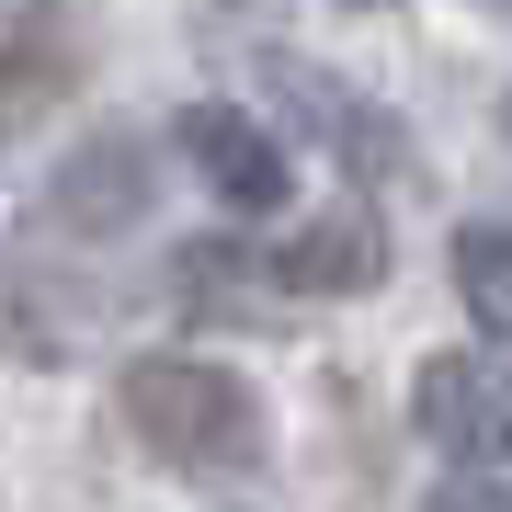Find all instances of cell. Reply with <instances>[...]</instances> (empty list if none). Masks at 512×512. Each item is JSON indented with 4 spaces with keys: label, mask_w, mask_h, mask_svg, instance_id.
I'll return each instance as SVG.
<instances>
[{
    "label": "cell",
    "mask_w": 512,
    "mask_h": 512,
    "mask_svg": "<svg viewBox=\"0 0 512 512\" xmlns=\"http://www.w3.org/2000/svg\"><path fill=\"white\" fill-rule=\"evenodd\" d=\"M126 433L171 467H251L262 456V399L205 353H137L126 365Z\"/></svg>",
    "instance_id": "cell-1"
},
{
    "label": "cell",
    "mask_w": 512,
    "mask_h": 512,
    "mask_svg": "<svg viewBox=\"0 0 512 512\" xmlns=\"http://www.w3.org/2000/svg\"><path fill=\"white\" fill-rule=\"evenodd\" d=\"M410 421L444 456H467V478H490L512 456V365H490V353H433L421 387H410Z\"/></svg>",
    "instance_id": "cell-2"
},
{
    "label": "cell",
    "mask_w": 512,
    "mask_h": 512,
    "mask_svg": "<svg viewBox=\"0 0 512 512\" xmlns=\"http://www.w3.org/2000/svg\"><path fill=\"white\" fill-rule=\"evenodd\" d=\"M183 160H194V183L217 194V205H239V217H274L285 183H296L285 137L251 126L239 103H194V114H183Z\"/></svg>",
    "instance_id": "cell-3"
},
{
    "label": "cell",
    "mask_w": 512,
    "mask_h": 512,
    "mask_svg": "<svg viewBox=\"0 0 512 512\" xmlns=\"http://www.w3.org/2000/svg\"><path fill=\"white\" fill-rule=\"evenodd\" d=\"M148 194H160V160H148V137H126V126L80 137L69 160H57V217L92 228V239L137 228V217H148Z\"/></svg>",
    "instance_id": "cell-4"
},
{
    "label": "cell",
    "mask_w": 512,
    "mask_h": 512,
    "mask_svg": "<svg viewBox=\"0 0 512 512\" xmlns=\"http://www.w3.org/2000/svg\"><path fill=\"white\" fill-rule=\"evenodd\" d=\"M387 274V239H376V217H308L274 251V285L285 296H353V285H376Z\"/></svg>",
    "instance_id": "cell-5"
},
{
    "label": "cell",
    "mask_w": 512,
    "mask_h": 512,
    "mask_svg": "<svg viewBox=\"0 0 512 512\" xmlns=\"http://www.w3.org/2000/svg\"><path fill=\"white\" fill-rule=\"evenodd\" d=\"M456 296H467L478 330L512 342V228H467V239H456Z\"/></svg>",
    "instance_id": "cell-6"
},
{
    "label": "cell",
    "mask_w": 512,
    "mask_h": 512,
    "mask_svg": "<svg viewBox=\"0 0 512 512\" xmlns=\"http://www.w3.org/2000/svg\"><path fill=\"white\" fill-rule=\"evenodd\" d=\"M57 80H69V69H57L46 46H0V137H12V126H35V114L57 103Z\"/></svg>",
    "instance_id": "cell-7"
},
{
    "label": "cell",
    "mask_w": 512,
    "mask_h": 512,
    "mask_svg": "<svg viewBox=\"0 0 512 512\" xmlns=\"http://www.w3.org/2000/svg\"><path fill=\"white\" fill-rule=\"evenodd\" d=\"M421 512H512V490H501V478H444Z\"/></svg>",
    "instance_id": "cell-8"
},
{
    "label": "cell",
    "mask_w": 512,
    "mask_h": 512,
    "mask_svg": "<svg viewBox=\"0 0 512 512\" xmlns=\"http://www.w3.org/2000/svg\"><path fill=\"white\" fill-rule=\"evenodd\" d=\"M501 126H512V103H501Z\"/></svg>",
    "instance_id": "cell-9"
},
{
    "label": "cell",
    "mask_w": 512,
    "mask_h": 512,
    "mask_svg": "<svg viewBox=\"0 0 512 512\" xmlns=\"http://www.w3.org/2000/svg\"><path fill=\"white\" fill-rule=\"evenodd\" d=\"M353 12H365V0H353Z\"/></svg>",
    "instance_id": "cell-10"
}]
</instances>
